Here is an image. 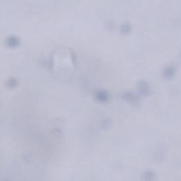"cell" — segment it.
Wrapping results in <instances>:
<instances>
[{
	"label": "cell",
	"mask_w": 181,
	"mask_h": 181,
	"mask_svg": "<svg viewBox=\"0 0 181 181\" xmlns=\"http://www.w3.org/2000/svg\"><path fill=\"white\" fill-rule=\"evenodd\" d=\"M95 97L98 101L101 102H106L108 100L109 95L106 90H98L95 93Z\"/></svg>",
	"instance_id": "cell-1"
},
{
	"label": "cell",
	"mask_w": 181,
	"mask_h": 181,
	"mask_svg": "<svg viewBox=\"0 0 181 181\" xmlns=\"http://www.w3.org/2000/svg\"><path fill=\"white\" fill-rule=\"evenodd\" d=\"M138 89L139 90V91L141 92L144 94H147L149 91H150V86L149 85L146 83L144 81H141L138 83L137 84Z\"/></svg>",
	"instance_id": "cell-3"
},
{
	"label": "cell",
	"mask_w": 181,
	"mask_h": 181,
	"mask_svg": "<svg viewBox=\"0 0 181 181\" xmlns=\"http://www.w3.org/2000/svg\"><path fill=\"white\" fill-rule=\"evenodd\" d=\"M6 42L9 46H16L20 42V39L16 36H10L6 39Z\"/></svg>",
	"instance_id": "cell-4"
},
{
	"label": "cell",
	"mask_w": 181,
	"mask_h": 181,
	"mask_svg": "<svg viewBox=\"0 0 181 181\" xmlns=\"http://www.w3.org/2000/svg\"><path fill=\"white\" fill-rule=\"evenodd\" d=\"M174 72H175V70H174L173 67H171V66H168V67H166L164 68L163 74H164V77L169 78V77H171L174 74Z\"/></svg>",
	"instance_id": "cell-5"
},
{
	"label": "cell",
	"mask_w": 181,
	"mask_h": 181,
	"mask_svg": "<svg viewBox=\"0 0 181 181\" xmlns=\"http://www.w3.org/2000/svg\"><path fill=\"white\" fill-rule=\"evenodd\" d=\"M123 97L126 101L131 102V103H136L139 101V97H138L132 91H126L123 94Z\"/></svg>",
	"instance_id": "cell-2"
},
{
	"label": "cell",
	"mask_w": 181,
	"mask_h": 181,
	"mask_svg": "<svg viewBox=\"0 0 181 181\" xmlns=\"http://www.w3.org/2000/svg\"><path fill=\"white\" fill-rule=\"evenodd\" d=\"M17 84V81L15 78H9V79L6 81V85L9 87H14Z\"/></svg>",
	"instance_id": "cell-9"
},
{
	"label": "cell",
	"mask_w": 181,
	"mask_h": 181,
	"mask_svg": "<svg viewBox=\"0 0 181 181\" xmlns=\"http://www.w3.org/2000/svg\"><path fill=\"white\" fill-rule=\"evenodd\" d=\"M130 29H131V26H130V24H128V23H124V24H122L120 26L121 32L125 33L129 32V31H130Z\"/></svg>",
	"instance_id": "cell-8"
},
{
	"label": "cell",
	"mask_w": 181,
	"mask_h": 181,
	"mask_svg": "<svg viewBox=\"0 0 181 181\" xmlns=\"http://www.w3.org/2000/svg\"><path fill=\"white\" fill-rule=\"evenodd\" d=\"M154 176H155V175H154V172H152V171H146L144 173V174H143V178H144V180H151L154 178Z\"/></svg>",
	"instance_id": "cell-7"
},
{
	"label": "cell",
	"mask_w": 181,
	"mask_h": 181,
	"mask_svg": "<svg viewBox=\"0 0 181 181\" xmlns=\"http://www.w3.org/2000/svg\"><path fill=\"white\" fill-rule=\"evenodd\" d=\"M62 124L61 122H57V123L55 124V127L53 128V131L55 132V135H57V136H62V127H61L60 125Z\"/></svg>",
	"instance_id": "cell-6"
}]
</instances>
